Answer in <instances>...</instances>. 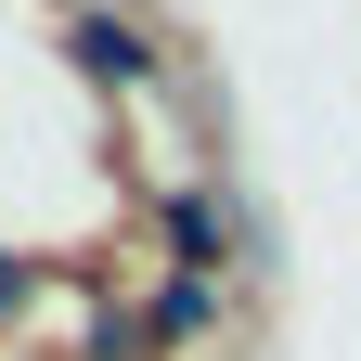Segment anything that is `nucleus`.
Listing matches in <instances>:
<instances>
[{
    "label": "nucleus",
    "mask_w": 361,
    "mask_h": 361,
    "mask_svg": "<svg viewBox=\"0 0 361 361\" xmlns=\"http://www.w3.org/2000/svg\"><path fill=\"white\" fill-rule=\"evenodd\" d=\"M155 336H207V284H194V271H180V284L155 297Z\"/></svg>",
    "instance_id": "nucleus-3"
},
{
    "label": "nucleus",
    "mask_w": 361,
    "mask_h": 361,
    "mask_svg": "<svg viewBox=\"0 0 361 361\" xmlns=\"http://www.w3.org/2000/svg\"><path fill=\"white\" fill-rule=\"evenodd\" d=\"M13 310H39V271H26V258H0V323H13Z\"/></svg>",
    "instance_id": "nucleus-4"
},
{
    "label": "nucleus",
    "mask_w": 361,
    "mask_h": 361,
    "mask_svg": "<svg viewBox=\"0 0 361 361\" xmlns=\"http://www.w3.org/2000/svg\"><path fill=\"white\" fill-rule=\"evenodd\" d=\"M78 65H90V78H116V90H129V78H155L142 26H116V13H78Z\"/></svg>",
    "instance_id": "nucleus-2"
},
{
    "label": "nucleus",
    "mask_w": 361,
    "mask_h": 361,
    "mask_svg": "<svg viewBox=\"0 0 361 361\" xmlns=\"http://www.w3.org/2000/svg\"><path fill=\"white\" fill-rule=\"evenodd\" d=\"M168 258L194 271V284L233 258V219H219V194H168Z\"/></svg>",
    "instance_id": "nucleus-1"
}]
</instances>
